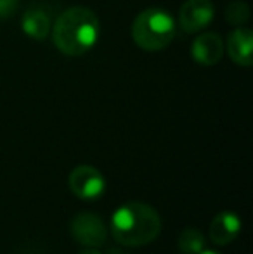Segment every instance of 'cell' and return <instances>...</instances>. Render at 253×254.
I'll list each match as a JSON object with an SVG mask.
<instances>
[{
	"label": "cell",
	"mask_w": 253,
	"mask_h": 254,
	"mask_svg": "<svg viewBox=\"0 0 253 254\" xmlns=\"http://www.w3.org/2000/svg\"><path fill=\"white\" fill-rule=\"evenodd\" d=\"M101 33L99 19L87 7L66 9L52 28V42L64 56L77 57L88 52L95 45Z\"/></svg>",
	"instance_id": "cell-1"
},
{
	"label": "cell",
	"mask_w": 253,
	"mask_h": 254,
	"mask_svg": "<svg viewBox=\"0 0 253 254\" xmlns=\"http://www.w3.org/2000/svg\"><path fill=\"white\" fill-rule=\"evenodd\" d=\"M160 232L162 218L155 207L146 202H127L120 206L111 216V234L122 246H148L158 237Z\"/></svg>",
	"instance_id": "cell-2"
},
{
	"label": "cell",
	"mask_w": 253,
	"mask_h": 254,
	"mask_svg": "<svg viewBox=\"0 0 253 254\" xmlns=\"http://www.w3.org/2000/svg\"><path fill=\"white\" fill-rule=\"evenodd\" d=\"M175 37V21L160 7L146 9L132 24V38L137 47L155 52L169 47Z\"/></svg>",
	"instance_id": "cell-3"
},
{
	"label": "cell",
	"mask_w": 253,
	"mask_h": 254,
	"mask_svg": "<svg viewBox=\"0 0 253 254\" xmlns=\"http://www.w3.org/2000/svg\"><path fill=\"white\" fill-rule=\"evenodd\" d=\"M68 185H70V190L82 201H95L106 190V180L102 173L97 168L88 164L75 168L70 173Z\"/></svg>",
	"instance_id": "cell-4"
},
{
	"label": "cell",
	"mask_w": 253,
	"mask_h": 254,
	"mask_svg": "<svg viewBox=\"0 0 253 254\" xmlns=\"http://www.w3.org/2000/svg\"><path fill=\"white\" fill-rule=\"evenodd\" d=\"M70 230L73 239L84 248H101L108 237L104 221L94 213H80L71 220Z\"/></svg>",
	"instance_id": "cell-5"
},
{
	"label": "cell",
	"mask_w": 253,
	"mask_h": 254,
	"mask_svg": "<svg viewBox=\"0 0 253 254\" xmlns=\"http://www.w3.org/2000/svg\"><path fill=\"white\" fill-rule=\"evenodd\" d=\"M213 14L210 0H186L179 10V24L186 33H198L212 23Z\"/></svg>",
	"instance_id": "cell-6"
},
{
	"label": "cell",
	"mask_w": 253,
	"mask_h": 254,
	"mask_svg": "<svg viewBox=\"0 0 253 254\" xmlns=\"http://www.w3.org/2000/svg\"><path fill=\"white\" fill-rule=\"evenodd\" d=\"M191 56L198 64L203 66H213L224 56V42L217 33L206 31V33L198 35L191 47Z\"/></svg>",
	"instance_id": "cell-7"
},
{
	"label": "cell",
	"mask_w": 253,
	"mask_h": 254,
	"mask_svg": "<svg viewBox=\"0 0 253 254\" xmlns=\"http://www.w3.org/2000/svg\"><path fill=\"white\" fill-rule=\"evenodd\" d=\"M227 54H229L231 61L236 63L238 66L248 67L253 64L252 49H253V33L252 30L245 26H238L233 30L227 37Z\"/></svg>",
	"instance_id": "cell-8"
},
{
	"label": "cell",
	"mask_w": 253,
	"mask_h": 254,
	"mask_svg": "<svg viewBox=\"0 0 253 254\" xmlns=\"http://www.w3.org/2000/svg\"><path fill=\"white\" fill-rule=\"evenodd\" d=\"M241 220L233 211H222L215 214L210 223V239L217 246H227L240 235Z\"/></svg>",
	"instance_id": "cell-9"
},
{
	"label": "cell",
	"mask_w": 253,
	"mask_h": 254,
	"mask_svg": "<svg viewBox=\"0 0 253 254\" xmlns=\"http://www.w3.org/2000/svg\"><path fill=\"white\" fill-rule=\"evenodd\" d=\"M21 28L33 40H44L51 30V21L44 10L30 9L24 12L23 19H21Z\"/></svg>",
	"instance_id": "cell-10"
},
{
	"label": "cell",
	"mask_w": 253,
	"mask_h": 254,
	"mask_svg": "<svg viewBox=\"0 0 253 254\" xmlns=\"http://www.w3.org/2000/svg\"><path fill=\"white\" fill-rule=\"evenodd\" d=\"M205 249V237L196 228H184L179 235V251L182 254H199Z\"/></svg>",
	"instance_id": "cell-11"
},
{
	"label": "cell",
	"mask_w": 253,
	"mask_h": 254,
	"mask_svg": "<svg viewBox=\"0 0 253 254\" xmlns=\"http://www.w3.org/2000/svg\"><path fill=\"white\" fill-rule=\"evenodd\" d=\"M250 10L245 2H231L226 9V19L234 26H243L248 21Z\"/></svg>",
	"instance_id": "cell-12"
},
{
	"label": "cell",
	"mask_w": 253,
	"mask_h": 254,
	"mask_svg": "<svg viewBox=\"0 0 253 254\" xmlns=\"http://www.w3.org/2000/svg\"><path fill=\"white\" fill-rule=\"evenodd\" d=\"M17 9V0H0V19L10 17Z\"/></svg>",
	"instance_id": "cell-13"
},
{
	"label": "cell",
	"mask_w": 253,
	"mask_h": 254,
	"mask_svg": "<svg viewBox=\"0 0 253 254\" xmlns=\"http://www.w3.org/2000/svg\"><path fill=\"white\" fill-rule=\"evenodd\" d=\"M78 254H101L97 248H85L84 251H80Z\"/></svg>",
	"instance_id": "cell-14"
},
{
	"label": "cell",
	"mask_w": 253,
	"mask_h": 254,
	"mask_svg": "<svg viewBox=\"0 0 253 254\" xmlns=\"http://www.w3.org/2000/svg\"><path fill=\"white\" fill-rule=\"evenodd\" d=\"M199 254H220V253H217V251H213V249H203Z\"/></svg>",
	"instance_id": "cell-15"
}]
</instances>
